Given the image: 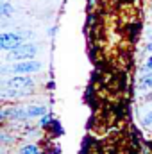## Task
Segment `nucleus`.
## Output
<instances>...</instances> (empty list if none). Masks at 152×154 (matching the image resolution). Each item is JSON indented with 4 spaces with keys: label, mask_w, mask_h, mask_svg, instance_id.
<instances>
[{
    "label": "nucleus",
    "mask_w": 152,
    "mask_h": 154,
    "mask_svg": "<svg viewBox=\"0 0 152 154\" xmlns=\"http://www.w3.org/2000/svg\"><path fill=\"white\" fill-rule=\"evenodd\" d=\"M18 154H41L38 145H34V143H25V145H22L20 149H18Z\"/></svg>",
    "instance_id": "nucleus-10"
},
{
    "label": "nucleus",
    "mask_w": 152,
    "mask_h": 154,
    "mask_svg": "<svg viewBox=\"0 0 152 154\" xmlns=\"http://www.w3.org/2000/svg\"><path fill=\"white\" fill-rule=\"evenodd\" d=\"M32 32H0V52H11L22 43H25L27 38H31Z\"/></svg>",
    "instance_id": "nucleus-2"
},
{
    "label": "nucleus",
    "mask_w": 152,
    "mask_h": 154,
    "mask_svg": "<svg viewBox=\"0 0 152 154\" xmlns=\"http://www.w3.org/2000/svg\"><path fill=\"white\" fill-rule=\"evenodd\" d=\"M7 122V115H5V108H0V124Z\"/></svg>",
    "instance_id": "nucleus-12"
},
{
    "label": "nucleus",
    "mask_w": 152,
    "mask_h": 154,
    "mask_svg": "<svg viewBox=\"0 0 152 154\" xmlns=\"http://www.w3.org/2000/svg\"><path fill=\"white\" fill-rule=\"evenodd\" d=\"M138 88H140L141 91H143V90H149V88H152V70H147V74L140 79Z\"/></svg>",
    "instance_id": "nucleus-9"
},
{
    "label": "nucleus",
    "mask_w": 152,
    "mask_h": 154,
    "mask_svg": "<svg viewBox=\"0 0 152 154\" xmlns=\"http://www.w3.org/2000/svg\"><path fill=\"white\" fill-rule=\"evenodd\" d=\"M27 109H29L31 120H32V118H39V116H43V115L48 113L45 104H27Z\"/></svg>",
    "instance_id": "nucleus-6"
},
{
    "label": "nucleus",
    "mask_w": 152,
    "mask_h": 154,
    "mask_svg": "<svg viewBox=\"0 0 152 154\" xmlns=\"http://www.w3.org/2000/svg\"><path fill=\"white\" fill-rule=\"evenodd\" d=\"M39 47L36 43H22L14 50L7 52V61H23V59H34L38 54Z\"/></svg>",
    "instance_id": "nucleus-3"
},
{
    "label": "nucleus",
    "mask_w": 152,
    "mask_h": 154,
    "mask_svg": "<svg viewBox=\"0 0 152 154\" xmlns=\"http://www.w3.org/2000/svg\"><path fill=\"white\" fill-rule=\"evenodd\" d=\"M50 120H52V116L48 115H43V116H39V127H45V125H48L50 124Z\"/></svg>",
    "instance_id": "nucleus-11"
},
{
    "label": "nucleus",
    "mask_w": 152,
    "mask_h": 154,
    "mask_svg": "<svg viewBox=\"0 0 152 154\" xmlns=\"http://www.w3.org/2000/svg\"><path fill=\"white\" fill-rule=\"evenodd\" d=\"M14 13V7L9 4V0H0V16L2 18H9Z\"/></svg>",
    "instance_id": "nucleus-7"
},
{
    "label": "nucleus",
    "mask_w": 152,
    "mask_h": 154,
    "mask_svg": "<svg viewBox=\"0 0 152 154\" xmlns=\"http://www.w3.org/2000/svg\"><path fill=\"white\" fill-rule=\"evenodd\" d=\"M150 124H152V111L149 115H145V118H143V125H150Z\"/></svg>",
    "instance_id": "nucleus-13"
},
{
    "label": "nucleus",
    "mask_w": 152,
    "mask_h": 154,
    "mask_svg": "<svg viewBox=\"0 0 152 154\" xmlns=\"http://www.w3.org/2000/svg\"><path fill=\"white\" fill-rule=\"evenodd\" d=\"M5 115L9 122H18V124H25L31 120L29 116V109L23 104H14V106H7L5 108Z\"/></svg>",
    "instance_id": "nucleus-5"
},
{
    "label": "nucleus",
    "mask_w": 152,
    "mask_h": 154,
    "mask_svg": "<svg viewBox=\"0 0 152 154\" xmlns=\"http://www.w3.org/2000/svg\"><path fill=\"white\" fill-rule=\"evenodd\" d=\"M145 70H152V56L147 59V63H145Z\"/></svg>",
    "instance_id": "nucleus-14"
},
{
    "label": "nucleus",
    "mask_w": 152,
    "mask_h": 154,
    "mask_svg": "<svg viewBox=\"0 0 152 154\" xmlns=\"http://www.w3.org/2000/svg\"><path fill=\"white\" fill-rule=\"evenodd\" d=\"M0 86H7V88H13V90H34L36 81L29 75H13L2 79Z\"/></svg>",
    "instance_id": "nucleus-4"
},
{
    "label": "nucleus",
    "mask_w": 152,
    "mask_h": 154,
    "mask_svg": "<svg viewBox=\"0 0 152 154\" xmlns=\"http://www.w3.org/2000/svg\"><path fill=\"white\" fill-rule=\"evenodd\" d=\"M14 143H16V136L0 129V145H14Z\"/></svg>",
    "instance_id": "nucleus-8"
},
{
    "label": "nucleus",
    "mask_w": 152,
    "mask_h": 154,
    "mask_svg": "<svg viewBox=\"0 0 152 154\" xmlns=\"http://www.w3.org/2000/svg\"><path fill=\"white\" fill-rule=\"evenodd\" d=\"M41 68H43L41 61L23 59V61H14L11 65L0 66V74H4V75H31V74H38Z\"/></svg>",
    "instance_id": "nucleus-1"
}]
</instances>
